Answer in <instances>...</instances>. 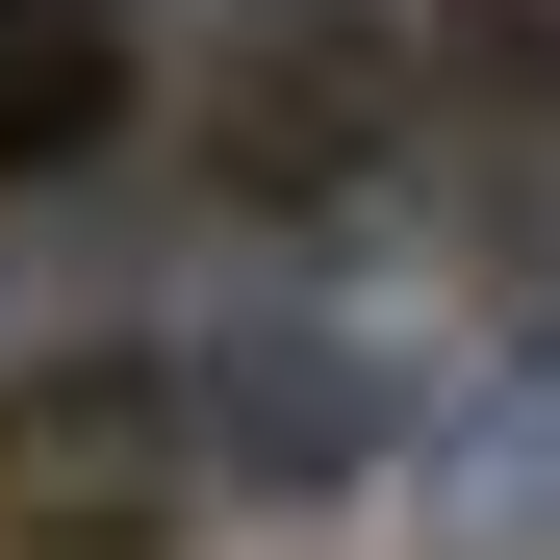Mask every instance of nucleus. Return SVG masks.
Returning <instances> with one entry per match:
<instances>
[{
	"mask_svg": "<svg viewBox=\"0 0 560 560\" xmlns=\"http://www.w3.org/2000/svg\"><path fill=\"white\" fill-rule=\"evenodd\" d=\"M178 510H205V408L153 331L0 357V560H153Z\"/></svg>",
	"mask_w": 560,
	"mask_h": 560,
	"instance_id": "f257e3e1",
	"label": "nucleus"
},
{
	"mask_svg": "<svg viewBox=\"0 0 560 560\" xmlns=\"http://www.w3.org/2000/svg\"><path fill=\"white\" fill-rule=\"evenodd\" d=\"M178 408H205V485H357V458H408V331L383 306H255L178 357Z\"/></svg>",
	"mask_w": 560,
	"mask_h": 560,
	"instance_id": "f03ea898",
	"label": "nucleus"
},
{
	"mask_svg": "<svg viewBox=\"0 0 560 560\" xmlns=\"http://www.w3.org/2000/svg\"><path fill=\"white\" fill-rule=\"evenodd\" d=\"M408 103H433V77H408L383 0H357V26L306 0V26L230 77V178H255V205H383V178H408Z\"/></svg>",
	"mask_w": 560,
	"mask_h": 560,
	"instance_id": "7ed1b4c3",
	"label": "nucleus"
},
{
	"mask_svg": "<svg viewBox=\"0 0 560 560\" xmlns=\"http://www.w3.org/2000/svg\"><path fill=\"white\" fill-rule=\"evenodd\" d=\"M128 128V26H77V0H0V178H77Z\"/></svg>",
	"mask_w": 560,
	"mask_h": 560,
	"instance_id": "20e7f679",
	"label": "nucleus"
},
{
	"mask_svg": "<svg viewBox=\"0 0 560 560\" xmlns=\"http://www.w3.org/2000/svg\"><path fill=\"white\" fill-rule=\"evenodd\" d=\"M433 510H458V560H560V383H510L485 433H458Z\"/></svg>",
	"mask_w": 560,
	"mask_h": 560,
	"instance_id": "39448f33",
	"label": "nucleus"
},
{
	"mask_svg": "<svg viewBox=\"0 0 560 560\" xmlns=\"http://www.w3.org/2000/svg\"><path fill=\"white\" fill-rule=\"evenodd\" d=\"M77 26H128V0H77Z\"/></svg>",
	"mask_w": 560,
	"mask_h": 560,
	"instance_id": "423d86ee",
	"label": "nucleus"
}]
</instances>
